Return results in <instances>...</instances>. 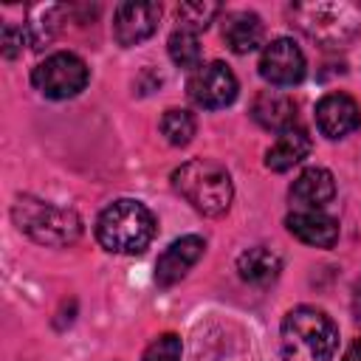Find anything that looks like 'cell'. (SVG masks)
Listing matches in <instances>:
<instances>
[{
	"label": "cell",
	"instance_id": "6da1fadb",
	"mask_svg": "<svg viewBox=\"0 0 361 361\" xmlns=\"http://www.w3.org/2000/svg\"><path fill=\"white\" fill-rule=\"evenodd\" d=\"M338 344L333 319L319 307H293L282 319L279 347L282 361H330Z\"/></svg>",
	"mask_w": 361,
	"mask_h": 361
},
{
	"label": "cell",
	"instance_id": "7a4b0ae2",
	"mask_svg": "<svg viewBox=\"0 0 361 361\" xmlns=\"http://www.w3.org/2000/svg\"><path fill=\"white\" fill-rule=\"evenodd\" d=\"M96 237L113 254H141L155 237V217L144 203L121 197L99 214Z\"/></svg>",
	"mask_w": 361,
	"mask_h": 361
},
{
	"label": "cell",
	"instance_id": "3957f363",
	"mask_svg": "<svg viewBox=\"0 0 361 361\" xmlns=\"http://www.w3.org/2000/svg\"><path fill=\"white\" fill-rule=\"evenodd\" d=\"M172 186L180 197H186L197 212L217 217L231 206V178L226 166L212 158H192L172 172Z\"/></svg>",
	"mask_w": 361,
	"mask_h": 361
},
{
	"label": "cell",
	"instance_id": "277c9868",
	"mask_svg": "<svg viewBox=\"0 0 361 361\" xmlns=\"http://www.w3.org/2000/svg\"><path fill=\"white\" fill-rule=\"evenodd\" d=\"M11 214L20 231L42 245H71L82 234V220L76 217V212L34 197H20Z\"/></svg>",
	"mask_w": 361,
	"mask_h": 361
},
{
	"label": "cell",
	"instance_id": "5b68a950",
	"mask_svg": "<svg viewBox=\"0 0 361 361\" xmlns=\"http://www.w3.org/2000/svg\"><path fill=\"white\" fill-rule=\"evenodd\" d=\"M290 11L296 25L322 45H341L361 31V6L355 3H302Z\"/></svg>",
	"mask_w": 361,
	"mask_h": 361
},
{
	"label": "cell",
	"instance_id": "8992f818",
	"mask_svg": "<svg viewBox=\"0 0 361 361\" xmlns=\"http://www.w3.org/2000/svg\"><path fill=\"white\" fill-rule=\"evenodd\" d=\"M31 85L45 99H71L87 85V65L76 54H68V51L51 54L34 68Z\"/></svg>",
	"mask_w": 361,
	"mask_h": 361
},
{
	"label": "cell",
	"instance_id": "52a82bcc",
	"mask_svg": "<svg viewBox=\"0 0 361 361\" xmlns=\"http://www.w3.org/2000/svg\"><path fill=\"white\" fill-rule=\"evenodd\" d=\"M186 90H189V99L197 107H203V110H220V107H228L237 99V76L231 73L228 65L209 62V65H200L189 76Z\"/></svg>",
	"mask_w": 361,
	"mask_h": 361
},
{
	"label": "cell",
	"instance_id": "ba28073f",
	"mask_svg": "<svg viewBox=\"0 0 361 361\" xmlns=\"http://www.w3.org/2000/svg\"><path fill=\"white\" fill-rule=\"evenodd\" d=\"M305 54L302 48L288 39V37H279L274 42H268L262 48V56H259V76L276 87H293L296 82L305 79Z\"/></svg>",
	"mask_w": 361,
	"mask_h": 361
},
{
	"label": "cell",
	"instance_id": "9c48e42d",
	"mask_svg": "<svg viewBox=\"0 0 361 361\" xmlns=\"http://www.w3.org/2000/svg\"><path fill=\"white\" fill-rule=\"evenodd\" d=\"M161 3H121L113 14V37L118 45H138L155 34Z\"/></svg>",
	"mask_w": 361,
	"mask_h": 361
},
{
	"label": "cell",
	"instance_id": "30bf717a",
	"mask_svg": "<svg viewBox=\"0 0 361 361\" xmlns=\"http://www.w3.org/2000/svg\"><path fill=\"white\" fill-rule=\"evenodd\" d=\"M316 124L327 138H344L361 127V110L347 93H327L316 104Z\"/></svg>",
	"mask_w": 361,
	"mask_h": 361
},
{
	"label": "cell",
	"instance_id": "8fae6325",
	"mask_svg": "<svg viewBox=\"0 0 361 361\" xmlns=\"http://www.w3.org/2000/svg\"><path fill=\"white\" fill-rule=\"evenodd\" d=\"M203 248H206V243H203V237H197V234H186V237L175 240V243L158 257V262H155V279H158V285L169 288V285H175L178 279H183V276L189 274V268L203 257Z\"/></svg>",
	"mask_w": 361,
	"mask_h": 361
},
{
	"label": "cell",
	"instance_id": "7c38bea8",
	"mask_svg": "<svg viewBox=\"0 0 361 361\" xmlns=\"http://www.w3.org/2000/svg\"><path fill=\"white\" fill-rule=\"evenodd\" d=\"M285 226L293 237L316 248H330L338 240V223L322 209H296L285 217Z\"/></svg>",
	"mask_w": 361,
	"mask_h": 361
},
{
	"label": "cell",
	"instance_id": "4fadbf2b",
	"mask_svg": "<svg viewBox=\"0 0 361 361\" xmlns=\"http://www.w3.org/2000/svg\"><path fill=\"white\" fill-rule=\"evenodd\" d=\"M333 195H336V180L322 166L305 169L290 183V192H288V197L296 209H322L327 200H333Z\"/></svg>",
	"mask_w": 361,
	"mask_h": 361
},
{
	"label": "cell",
	"instance_id": "5bb4252c",
	"mask_svg": "<svg viewBox=\"0 0 361 361\" xmlns=\"http://www.w3.org/2000/svg\"><path fill=\"white\" fill-rule=\"evenodd\" d=\"M251 116L259 127L274 130V133H285L296 127V104L290 96L279 90H262L251 104Z\"/></svg>",
	"mask_w": 361,
	"mask_h": 361
},
{
	"label": "cell",
	"instance_id": "9a60e30c",
	"mask_svg": "<svg viewBox=\"0 0 361 361\" xmlns=\"http://www.w3.org/2000/svg\"><path fill=\"white\" fill-rule=\"evenodd\" d=\"M310 152V135L302 127H290L285 133L276 135V141L268 147L265 152V166L274 172H285L293 164H299L302 158H307Z\"/></svg>",
	"mask_w": 361,
	"mask_h": 361
},
{
	"label": "cell",
	"instance_id": "2e32d148",
	"mask_svg": "<svg viewBox=\"0 0 361 361\" xmlns=\"http://www.w3.org/2000/svg\"><path fill=\"white\" fill-rule=\"evenodd\" d=\"M262 20L254 11H231L223 23V39L234 54H248L262 45Z\"/></svg>",
	"mask_w": 361,
	"mask_h": 361
},
{
	"label": "cell",
	"instance_id": "e0dca14e",
	"mask_svg": "<svg viewBox=\"0 0 361 361\" xmlns=\"http://www.w3.org/2000/svg\"><path fill=\"white\" fill-rule=\"evenodd\" d=\"M237 271H240V276L248 282V285H271L276 276H279V271H282V259H279V254H274L271 248H262V245H257V248H248V251H243L240 257H237Z\"/></svg>",
	"mask_w": 361,
	"mask_h": 361
},
{
	"label": "cell",
	"instance_id": "ac0fdd59",
	"mask_svg": "<svg viewBox=\"0 0 361 361\" xmlns=\"http://www.w3.org/2000/svg\"><path fill=\"white\" fill-rule=\"evenodd\" d=\"M166 48H169V56H172V62H175L178 68H195V71L200 68L203 51H200V39H197L195 31H189V28H175V31L169 34Z\"/></svg>",
	"mask_w": 361,
	"mask_h": 361
},
{
	"label": "cell",
	"instance_id": "d6986e66",
	"mask_svg": "<svg viewBox=\"0 0 361 361\" xmlns=\"http://www.w3.org/2000/svg\"><path fill=\"white\" fill-rule=\"evenodd\" d=\"M197 130V121L189 110H180V107H169L164 116H161V133L164 138L172 144V147H186L192 141Z\"/></svg>",
	"mask_w": 361,
	"mask_h": 361
},
{
	"label": "cell",
	"instance_id": "ffe728a7",
	"mask_svg": "<svg viewBox=\"0 0 361 361\" xmlns=\"http://www.w3.org/2000/svg\"><path fill=\"white\" fill-rule=\"evenodd\" d=\"M178 20H180V28H189V31H203L217 14H220V3H206V0H189V3H180L175 8Z\"/></svg>",
	"mask_w": 361,
	"mask_h": 361
},
{
	"label": "cell",
	"instance_id": "44dd1931",
	"mask_svg": "<svg viewBox=\"0 0 361 361\" xmlns=\"http://www.w3.org/2000/svg\"><path fill=\"white\" fill-rule=\"evenodd\" d=\"M141 361H180V338L175 333H164L144 350Z\"/></svg>",
	"mask_w": 361,
	"mask_h": 361
},
{
	"label": "cell",
	"instance_id": "7402d4cb",
	"mask_svg": "<svg viewBox=\"0 0 361 361\" xmlns=\"http://www.w3.org/2000/svg\"><path fill=\"white\" fill-rule=\"evenodd\" d=\"M25 39H28V34H25V28L23 25H14V23H6L3 25V34H0V45H3V56H8V59H14L20 51H23V45H25Z\"/></svg>",
	"mask_w": 361,
	"mask_h": 361
},
{
	"label": "cell",
	"instance_id": "603a6c76",
	"mask_svg": "<svg viewBox=\"0 0 361 361\" xmlns=\"http://www.w3.org/2000/svg\"><path fill=\"white\" fill-rule=\"evenodd\" d=\"M341 361H361V338H353L350 341V347L344 350Z\"/></svg>",
	"mask_w": 361,
	"mask_h": 361
},
{
	"label": "cell",
	"instance_id": "cb8c5ba5",
	"mask_svg": "<svg viewBox=\"0 0 361 361\" xmlns=\"http://www.w3.org/2000/svg\"><path fill=\"white\" fill-rule=\"evenodd\" d=\"M353 316H355V322L361 324V279H358L355 288H353Z\"/></svg>",
	"mask_w": 361,
	"mask_h": 361
}]
</instances>
